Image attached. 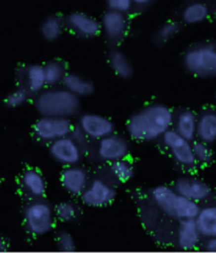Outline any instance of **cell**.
I'll list each match as a JSON object with an SVG mask.
<instances>
[{
    "mask_svg": "<svg viewBox=\"0 0 216 253\" xmlns=\"http://www.w3.org/2000/svg\"><path fill=\"white\" fill-rule=\"evenodd\" d=\"M174 111L163 102H152L134 112L126 124L128 135L138 142L161 139L172 128Z\"/></svg>",
    "mask_w": 216,
    "mask_h": 253,
    "instance_id": "cell-1",
    "label": "cell"
},
{
    "mask_svg": "<svg viewBox=\"0 0 216 253\" xmlns=\"http://www.w3.org/2000/svg\"><path fill=\"white\" fill-rule=\"evenodd\" d=\"M35 96V109L41 116L71 118L81 110V98L63 86H47Z\"/></svg>",
    "mask_w": 216,
    "mask_h": 253,
    "instance_id": "cell-2",
    "label": "cell"
},
{
    "mask_svg": "<svg viewBox=\"0 0 216 253\" xmlns=\"http://www.w3.org/2000/svg\"><path fill=\"white\" fill-rule=\"evenodd\" d=\"M182 66L197 78H216V44L199 42L191 45L183 53Z\"/></svg>",
    "mask_w": 216,
    "mask_h": 253,
    "instance_id": "cell-3",
    "label": "cell"
},
{
    "mask_svg": "<svg viewBox=\"0 0 216 253\" xmlns=\"http://www.w3.org/2000/svg\"><path fill=\"white\" fill-rule=\"evenodd\" d=\"M23 225L27 232L35 237L49 234L55 226L54 207L43 199L32 200L22 211Z\"/></svg>",
    "mask_w": 216,
    "mask_h": 253,
    "instance_id": "cell-4",
    "label": "cell"
},
{
    "mask_svg": "<svg viewBox=\"0 0 216 253\" xmlns=\"http://www.w3.org/2000/svg\"><path fill=\"white\" fill-rule=\"evenodd\" d=\"M74 125L71 118L57 116H41L32 126L33 136L41 142L49 145L50 142L70 135Z\"/></svg>",
    "mask_w": 216,
    "mask_h": 253,
    "instance_id": "cell-5",
    "label": "cell"
},
{
    "mask_svg": "<svg viewBox=\"0 0 216 253\" xmlns=\"http://www.w3.org/2000/svg\"><path fill=\"white\" fill-rule=\"evenodd\" d=\"M161 139L172 160L182 169L192 170L196 167L197 163L194 157L192 141L180 136L172 128L168 130Z\"/></svg>",
    "mask_w": 216,
    "mask_h": 253,
    "instance_id": "cell-6",
    "label": "cell"
},
{
    "mask_svg": "<svg viewBox=\"0 0 216 253\" xmlns=\"http://www.w3.org/2000/svg\"><path fill=\"white\" fill-rule=\"evenodd\" d=\"M117 196L116 188L103 178H93L81 194V200L86 207L103 208L113 203Z\"/></svg>",
    "mask_w": 216,
    "mask_h": 253,
    "instance_id": "cell-7",
    "label": "cell"
},
{
    "mask_svg": "<svg viewBox=\"0 0 216 253\" xmlns=\"http://www.w3.org/2000/svg\"><path fill=\"white\" fill-rule=\"evenodd\" d=\"M47 151L52 160L63 167L79 165L84 160L85 155L83 148L71 137V135L63 136L50 142Z\"/></svg>",
    "mask_w": 216,
    "mask_h": 253,
    "instance_id": "cell-8",
    "label": "cell"
},
{
    "mask_svg": "<svg viewBox=\"0 0 216 253\" xmlns=\"http://www.w3.org/2000/svg\"><path fill=\"white\" fill-rule=\"evenodd\" d=\"M130 153V142L121 134L112 133L97 140L96 156L102 163L112 164L127 158Z\"/></svg>",
    "mask_w": 216,
    "mask_h": 253,
    "instance_id": "cell-9",
    "label": "cell"
},
{
    "mask_svg": "<svg viewBox=\"0 0 216 253\" xmlns=\"http://www.w3.org/2000/svg\"><path fill=\"white\" fill-rule=\"evenodd\" d=\"M77 126L81 129L89 139L98 140L114 133L115 125L109 117L95 113L86 112L78 118Z\"/></svg>",
    "mask_w": 216,
    "mask_h": 253,
    "instance_id": "cell-10",
    "label": "cell"
},
{
    "mask_svg": "<svg viewBox=\"0 0 216 253\" xmlns=\"http://www.w3.org/2000/svg\"><path fill=\"white\" fill-rule=\"evenodd\" d=\"M176 193L188 197L197 203L207 202L211 199L213 195L212 188L209 184H207L205 180L192 176V175H183L176 179L173 186Z\"/></svg>",
    "mask_w": 216,
    "mask_h": 253,
    "instance_id": "cell-11",
    "label": "cell"
},
{
    "mask_svg": "<svg viewBox=\"0 0 216 253\" xmlns=\"http://www.w3.org/2000/svg\"><path fill=\"white\" fill-rule=\"evenodd\" d=\"M66 27L76 36L86 39L97 37L101 33L100 21L94 16L82 12L74 11L66 18Z\"/></svg>",
    "mask_w": 216,
    "mask_h": 253,
    "instance_id": "cell-12",
    "label": "cell"
},
{
    "mask_svg": "<svg viewBox=\"0 0 216 253\" xmlns=\"http://www.w3.org/2000/svg\"><path fill=\"white\" fill-rule=\"evenodd\" d=\"M59 181L62 189L73 196H81L90 181L89 173L81 165L63 167L59 175Z\"/></svg>",
    "mask_w": 216,
    "mask_h": 253,
    "instance_id": "cell-13",
    "label": "cell"
},
{
    "mask_svg": "<svg viewBox=\"0 0 216 253\" xmlns=\"http://www.w3.org/2000/svg\"><path fill=\"white\" fill-rule=\"evenodd\" d=\"M101 33L106 36L109 42H117L127 35L129 29L127 14L107 10L100 19Z\"/></svg>",
    "mask_w": 216,
    "mask_h": 253,
    "instance_id": "cell-14",
    "label": "cell"
},
{
    "mask_svg": "<svg viewBox=\"0 0 216 253\" xmlns=\"http://www.w3.org/2000/svg\"><path fill=\"white\" fill-rule=\"evenodd\" d=\"M203 237L199 233L195 219L179 220L176 230V245L180 250L192 251L201 246Z\"/></svg>",
    "mask_w": 216,
    "mask_h": 253,
    "instance_id": "cell-15",
    "label": "cell"
},
{
    "mask_svg": "<svg viewBox=\"0 0 216 253\" xmlns=\"http://www.w3.org/2000/svg\"><path fill=\"white\" fill-rule=\"evenodd\" d=\"M22 191L32 200L43 199L46 193V181L43 173L36 168H27L19 177Z\"/></svg>",
    "mask_w": 216,
    "mask_h": 253,
    "instance_id": "cell-16",
    "label": "cell"
},
{
    "mask_svg": "<svg viewBox=\"0 0 216 253\" xmlns=\"http://www.w3.org/2000/svg\"><path fill=\"white\" fill-rule=\"evenodd\" d=\"M18 79L21 83V86L26 88L30 95H37L46 88L43 65L39 63H31L23 67Z\"/></svg>",
    "mask_w": 216,
    "mask_h": 253,
    "instance_id": "cell-17",
    "label": "cell"
},
{
    "mask_svg": "<svg viewBox=\"0 0 216 253\" xmlns=\"http://www.w3.org/2000/svg\"><path fill=\"white\" fill-rule=\"evenodd\" d=\"M196 139L211 146L216 142V109L208 108L197 114Z\"/></svg>",
    "mask_w": 216,
    "mask_h": 253,
    "instance_id": "cell-18",
    "label": "cell"
},
{
    "mask_svg": "<svg viewBox=\"0 0 216 253\" xmlns=\"http://www.w3.org/2000/svg\"><path fill=\"white\" fill-rule=\"evenodd\" d=\"M197 114L191 109H181L177 113H174L172 129L177 132L180 136L190 141L196 139Z\"/></svg>",
    "mask_w": 216,
    "mask_h": 253,
    "instance_id": "cell-19",
    "label": "cell"
},
{
    "mask_svg": "<svg viewBox=\"0 0 216 253\" xmlns=\"http://www.w3.org/2000/svg\"><path fill=\"white\" fill-rule=\"evenodd\" d=\"M211 16V6L205 0H191L181 10L180 17L188 26H196L207 21Z\"/></svg>",
    "mask_w": 216,
    "mask_h": 253,
    "instance_id": "cell-20",
    "label": "cell"
},
{
    "mask_svg": "<svg viewBox=\"0 0 216 253\" xmlns=\"http://www.w3.org/2000/svg\"><path fill=\"white\" fill-rule=\"evenodd\" d=\"M151 199L156 207L166 215L173 217L174 205L177 193L172 186L158 185L151 189Z\"/></svg>",
    "mask_w": 216,
    "mask_h": 253,
    "instance_id": "cell-21",
    "label": "cell"
},
{
    "mask_svg": "<svg viewBox=\"0 0 216 253\" xmlns=\"http://www.w3.org/2000/svg\"><path fill=\"white\" fill-rule=\"evenodd\" d=\"M195 223L203 240L216 236V204H207L201 207Z\"/></svg>",
    "mask_w": 216,
    "mask_h": 253,
    "instance_id": "cell-22",
    "label": "cell"
},
{
    "mask_svg": "<svg viewBox=\"0 0 216 253\" xmlns=\"http://www.w3.org/2000/svg\"><path fill=\"white\" fill-rule=\"evenodd\" d=\"M62 86L71 93H73L75 96L82 98L91 96L94 93L95 86L94 84L87 79L86 77L77 74V73H68L63 77V81L61 83Z\"/></svg>",
    "mask_w": 216,
    "mask_h": 253,
    "instance_id": "cell-23",
    "label": "cell"
},
{
    "mask_svg": "<svg viewBox=\"0 0 216 253\" xmlns=\"http://www.w3.org/2000/svg\"><path fill=\"white\" fill-rule=\"evenodd\" d=\"M109 65L113 73L122 79H130L134 75V67L130 58L121 50L112 51L109 55Z\"/></svg>",
    "mask_w": 216,
    "mask_h": 253,
    "instance_id": "cell-24",
    "label": "cell"
},
{
    "mask_svg": "<svg viewBox=\"0 0 216 253\" xmlns=\"http://www.w3.org/2000/svg\"><path fill=\"white\" fill-rule=\"evenodd\" d=\"M66 28V21L58 15H50L41 23L39 31L44 41L54 42L62 36Z\"/></svg>",
    "mask_w": 216,
    "mask_h": 253,
    "instance_id": "cell-25",
    "label": "cell"
},
{
    "mask_svg": "<svg viewBox=\"0 0 216 253\" xmlns=\"http://www.w3.org/2000/svg\"><path fill=\"white\" fill-rule=\"evenodd\" d=\"M201 207L202 206L199 203L177 194L174 205L173 218H176L178 220L195 219L199 210H201Z\"/></svg>",
    "mask_w": 216,
    "mask_h": 253,
    "instance_id": "cell-26",
    "label": "cell"
},
{
    "mask_svg": "<svg viewBox=\"0 0 216 253\" xmlns=\"http://www.w3.org/2000/svg\"><path fill=\"white\" fill-rule=\"evenodd\" d=\"M46 86H57L67 74L66 65L59 59H52L43 65Z\"/></svg>",
    "mask_w": 216,
    "mask_h": 253,
    "instance_id": "cell-27",
    "label": "cell"
},
{
    "mask_svg": "<svg viewBox=\"0 0 216 253\" xmlns=\"http://www.w3.org/2000/svg\"><path fill=\"white\" fill-rule=\"evenodd\" d=\"M79 208L77 205L71 201H61L54 207V214L57 220L63 224H72L77 220L79 216Z\"/></svg>",
    "mask_w": 216,
    "mask_h": 253,
    "instance_id": "cell-28",
    "label": "cell"
},
{
    "mask_svg": "<svg viewBox=\"0 0 216 253\" xmlns=\"http://www.w3.org/2000/svg\"><path fill=\"white\" fill-rule=\"evenodd\" d=\"M110 172L115 180L125 184L134 177L135 167L127 157L110 164Z\"/></svg>",
    "mask_w": 216,
    "mask_h": 253,
    "instance_id": "cell-29",
    "label": "cell"
},
{
    "mask_svg": "<svg viewBox=\"0 0 216 253\" xmlns=\"http://www.w3.org/2000/svg\"><path fill=\"white\" fill-rule=\"evenodd\" d=\"M180 25L177 21H167L159 27L153 35V42L156 45H165L179 34Z\"/></svg>",
    "mask_w": 216,
    "mask_h": 253,
    "instance_id": "cell-30",
    "label": "cell"
},
{
    "mask_svg": "<svg viewBox=\"0 0 216 253\" xmlns=\"http://www.w3.org/2000/svg\"><path fill=\"white\" fill-rule=\"evenodd\" d=\"M192 147H193L194 157L198 166H209L213 162L214 153L211 145H208L202 140L194 139L192 141Z\"/></svg>",
    "mask_w": 216,
    "mask_h": 253,
    "instance_id": "cell-31",
    "label": "cell"
},
{
    "mask_svg": "<svg viewBox=\"0 0 216 253\" xmlns=\"http://www.w3.org/2000/svg\"><path fill=\"white\" fill-rule=\"evenodd\" d=\"M30 93L23 86H18L17 89L11 91L4 98V104L7 108L16 109L23 106L29 100Z\"/></svg>",
    "mask_w": 216,
    "mask_h": 253,
    "instance_id": "cell-32",
    "label": "cell"
},
{
    "mask_svg": "<svg viewBox=\"0 0 216 253\" xmlns=\"http://www.w3.org/2000/svg\"><path fill=\"white\" fill-rule=\"evenodd\" d=\"M56 246L63 252H73L76 249V243L73 235L66 230L58 231L56 234Z\"/></svg>",
    "mask_w": 216,
    "mask_h": 253,
    "instance_id": "cell-33",
    "label": "cell"
},
{
    "mask_svg": "<svg viewBox=\"0 0 216 253\" xmlns=\"http://www.w3.org/2000/svg\"><path fill=\"white\" fill-rule=\"evenodd\" d=\"M105 1L108 10L121 12L124 14L130 13L134 7L132 0H105Z\"/></svg>",
    "mask_w": 216,
    "mask_h": 253,
    "instance_id": "cell-34",
    "label": "cell"
},
{
    "mask_svg": "<svg viewBox=\"0 0 216 253\" xmlns=\"http://www.w3.org/2000/svg\"><path fill=\"white\" fill-rule=\"evenodd\" d=\"M70 135H71L72 138H73L77 142L79 146L83 148V150L86 152V149L87 144H89V140H90L89 137H87L86 134L81 129L78 128L77 126H74L73 129H72Z\"/></svg>",
    "mask_w": 216,
    "mask_h": 253,
    "instance_id": "cell-35",
    "label": "cell"
},
{
    "mask_svg": "<svg viewBox=\"0 0 216 253\" xmlns=\"http://www.w3.org/2000/svg\"><path fill=\"white\" fill-rule=\"evenodd\" d=\"M202 248L207 252H216V236L209 237V239H204Z\"/></svg>",
    "mask_w": 216,
    "mask_h": 253,
    "instance_id": "cell-36",
    "label": "cell"
},
{
    "mask_svg": "<svg viewBox=\"0 0 216 253\" xmlns=\"http://www.w3.org/2000/svg\"><path fill=\"white\" fill-rule=\"evenodd\" d=\"M10 242L5 237H0V252H5L10 249Z\"/></svg>",
    "mask_w": 216,
    "mask_h": 253,
    "instance_id": "cell-37",
    "label": "cell"
},
{
    "mask_svg": "<svg viewBox=\"0 0 216 253\" xmlns=\"http://www.w3.org/2000/svg\"><path fill=\"white\" fill-rule=\"evenodd\" d=\"M133 1V4L134 6H140V7H143V6H148L150 5L152 2L154 1V0H132Z\"/></svg>",
    "mask_w": 216,
    "mask_h": 253,
    "instance_id": "cell-38",
    "label": "cell"
},
{
    "mask_svg": "<svg viewBox=\"0 0 216 253\" xmlns=\"http://www.w3.org/2000/svg\"><path fill=\"white\" fill-rule=\"evenodd\" d=\"M211 15H214V17L216 19V4H215V6L213 7V9H211Z\"/></svg>",
    "mask_w": 216,
    "mask_h": 253,
    "instance_id": "cell-39",
    "label": "cell"
},
{
    "mask_svg": "<svg viewBox=\"0 0 216 253\" xmlns=\"http://www.w3.org/2000/svg\"><path fill=\"white\" fill-rule=\"evenodd\" d=\"M214 100H215V102H216V91H215V94H214Z\"/></svg>",
    "mask_w": 216,
    "mask_h": 253,
    "instance_id": "cell-40",
    "label": "cell"
}]
</instances>
